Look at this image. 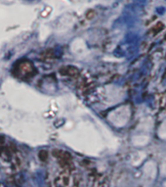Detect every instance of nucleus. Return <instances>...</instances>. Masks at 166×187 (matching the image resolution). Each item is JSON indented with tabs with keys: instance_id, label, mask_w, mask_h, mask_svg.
I'll use <instances>...</instances> for the list:
<instances>
[{
	"instance_id": "4",
	"label": "nucleus",
	"mask_w": 166,
	"mask_h": 187,
	"mask_svg": "<svg viewBox=\"0 0 166 187\" xmlns=\"http://www.w3.org/2000/svg\"><path fill=\"white\" fill-rule=\"evenodd\" d=\"M47 156H48V154H47V152H46V151H41L39 153V158L42 161H45L46 159H47Z\"/></svg>"
},
{
	"instance_id": "5",
	"label": "nucleus",
	"mask_w": 166,
	"mask_h": 187,
	"mask_svg": "<svg viewBox=\"0 0 166 187\" xmlns=\"http://www.w3.org/2000/svg\"><path fill=\"white\" fill-rule=\"evenodd\" d=\"M93 15H95V13L93 12V11H90V12L87 14V16H88V19H91L92 17H93Z\"/></svg>"
},
{
	"instance_id": "2",
	"label": "nucleus",
	"mask_w": 166,
	"mask_h": 187,
	"mask_svg": "<svg viewBox=\"0 0 166 187\" xmlns=\"http://www.w3.org/2000/svg\"><path fill=\"white\" fill-rule=\"evenodd\" d=\"M60 73L62 75H69V77H74V75H76L78 74V71H77V69L74 68V67L68 66V67H64V68L61 69Z\"/></svg>"
},
{
	"instance_id": "1",
	"label": "nucleus",
	"mask_w": 166,
	"mask_h": 187,
	"mask_svg": "<svg viewBox=\"0 0 166 187\" xmlns=\"http://www.w3.org/2000/svg\"><path fill=\"white\" fill-rule=\"evenodd\" d=\"M13 75L22 80H28L37 74V70L30 61L22 60L15 64L12 69Z\"/></svg>"
},
{
	"instance_id": "3",
	"label": "nucleus",
	"mask_w": 166,
	"mask_h": 187,
	"mask_svg": "<svg viewBox=\"0 0 166 187\" xmlns=\"http://www.w3.org/2000/svg\"><path fill=\"white\" fill-rule=\"evenodd\" d=\"M163 28H164V26H163L162 23H158L157 25H155L154 27L151 28V31H153V33H158L159 31H161L163 30Z\"/></svg>"
}]
</instances>
